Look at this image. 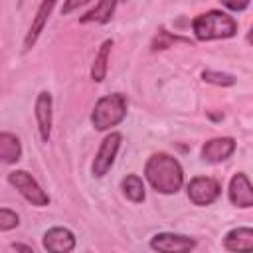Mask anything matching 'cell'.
<instances>
[{"instance_id":"1","label":"cell","mask_w":253,"mask_h":253,"mask_svg":"<svg viewBox=\"0 0 253 253\" xmlns=\"http://www.w3.org/2000/svg\"><path fill=\"white\" fill-rule=\"evenodd\" d=\"M144 176L158 194H166V196L176 194L184 184V170L180 162L166 152H154L146 160Z\"/></svg>"},{"instance_id":"2","label":"cell","mask_w":253,"mask_h":253,"mask_svg":"<svg viewBox=\"0 0 253 253\" xmlns=\"http://www.w3.org/2000/svg\"><path fill=\"white\" fill-rule=\"evenodd\" d=\"M192 32L200 42L225 40L237 34V22L221 10H210L192 20Z\"/></svg>"},{"instance_id":"3","label":"cell","mask_w":253,"mask_h":253,"mask_svg":"<svg viewBox=\"0 0 253 253\" xmlns=\"http://www.w3.org/2000/svg\"><path fill=\"white\" fill-rule=\"evenodd\" d=\"M126 117V97L123 93H111L103 95L91 113V125L95 130H109L111 126H117Z\"/></svg>"},{"instance_id":"4","label":"cell","mask_w":253,"mask_h":253,"mask_svg":"<svg viewBox=\"0 0 253 253\" xmlns=\"http://www.w3.org/2000/svg\"><path fill=\"white\" fill-rule=\"evenodd\" d=\"M8 184L16 188L24 200H28L36 208H43L49 204V196L43 192V188L38 184V180L28 170H14L8 174Z\"/></svg>"},{"instance_id":"5","label":"cell","mask_w":253,"mask_h":253,"mask_svg":"<svg viewBox=\"0 0 253 253\" xmlns=\"http://www.w3.org/2000/svg\"><path fill=\"white\" fill-rule=\"evenodd\" d=\"M121 142H123V134L121 132H109L103 140H101V146L93 158V164H91V174L95 178H103L115 164V158H117V152L121 148Z\"/></svg>"},{"instance_id":"6","label":"cell","mask_w":253,"mask_h":253,"mask_svg":"<svg viewBox=\"0 0 253 253\" xmlns=\"http://www.w3.org/2000/svg\"><path fill=\"white\" fill-rule=\"evenodd\" d=\"M221 196V184L210 176H196L188 184V198L194 206H210Z\"/></svg>"},{"instance_id":"7","label":"cell","mask_w":253,"mask_h":253,"mask_svg":"<svg viewBox=\"0 0 253 253\" xmlns=\"http://www.w3.org/2000/svg\"><path fill=\"white\" fill-rule=\"evenodd\" d=\"M196 247V239L182 235V233H170V231H162L152 235L150 239V249L160 251V253H184V251H192Z\"/></svg>"},{"instance_id":"8","label":"cell","mask_w":253,"mask_h":253,"mask_svg":"<svg viewBox=\"0 0 253 253\" xmlns=\"http://www.w3.org/2000/svg\"><path fill=\"white\" fill-rule=\"evenodd\" d=\"M53 101H51V93L47 91H40L34 103V115H36V123H38V130H40V138L43 142L49 140L51 134V123H53Z\"/></svg>"},{"instance_id":"9","label":"cell","mask_w":253,"mask_h":253,"mask_svg":"<svg viewBox=\"0 0 253 253\" xmlns=\"http://www.w3.org/2000/svg\"><path fill=\"white\" fill-rule=\"evenodd\" d=\"M227 196H229V202L235 208L247 210V208L253 206V186H251L247 174H243V172L233 174V178L229 180Z\"/></svg>"},{"instance_id":"10","label":"cell","mask_w":253,"mask_h":253,"mask_svg":"<svg viewBox=\"0 0 253 253\" xmlns=\"http://www.w3.org/2000/svg\"><path fill=\"white\" fill-rule=\"evenodd\" d=\"M55 2H57V0H42V4L38 6L36 16H34V20H32V24H30V30H28V34H26V38H24V51H30V49L36 45L38 38L42 36L43 28H45V24H47V20H49L53 8H55Z\"/></svg>"},{"instance_id":"11","label":"cell","mask_w":253,"mask_h":253,"mask_svg":"<svg viewBox=\"0 0 253 253\" xmlns=\"http://www.w3.org/2000/svg\"><path fill=\"white\" fill-rule=\"evenodd\" d=\"M235 152V140L231 136H217V138H210L204 146H202V158L210 164H217L227 160L231 154Z\"/></svg>"},{"instance_id":"12","label":"cell","mask_w":253,"mask_h":253,"mask_svg":"<svg viewBox=\"0 0 253 253\" xmlns=\"http://www.w3.org/2000/svg\"><path fill=\"white\" fill-rule=\"evenodd\" d=\"M75 235L67 227H51L43 233V249L51 253H69L75 249Z\"/></svg>"},{"instance_id":"13","label":"cell","mask_w":253,"mask_h":253,"mask_svg":"<svg viewBox=\"0 0 253 253\" xmlns=\"http://www.w3.org/2000/svg\"><path fill=\"white\" fill-rule=\"evenodd\" d=\"M22 158V142L12 132H0V164H16Z\"/></svg>"},{"instance_id":"14","label":"cell","mask_w":253,"mask_h":253,"mask_svg":"<svg viewBox=\"0 0 253 253\" xmlns=\"http://www.w3.org/2000/svg\"><path fill=\"white\" fill-rule=\"evenodd\" d=\"M253 247V229L251 227H235L225 233L223 249L227 251H243Z\"/></svg>"},{"instance_id":"15","label":"cell","mask_w":253,"mask_h":253,"mask_svg":"<svg viewBox=\"0 0 253 253\" xmlns=\"http://www.w3.org/2000/svg\"><path fill=\"white\" fill-rule=\"evenodd\" d=\"M117 2L119 0H99L95 4V8H91L89 12H85L79 18V22L81 24H91V22L107 24V22H111V18L115 14V8H117Z\"/></svg>"},{"instance_id":"16","label":"cell","mask_w":253,"mask_h":253,"mask_svg":"<svg viewBox=\"0 0 253 253\" xmlns=\"http://www.w3.org/2000/svg\"><path fill=\"white\" fill-rule=\"evenodd\" d=\"M111 47H113V40H105L93 59L91 65V79L95 83H103L107 77V69H109V55H111Z\"/></svg>"},{"instance_id":"17","label":"cell","mask_w":253,"mask_h":253,"mask_svg":"<svg viewBox=\"0 0 253 253\" xmlns=\"http://www.w3.org/2000/svg\"><path fill=\"white\" fill-rule=\"evenodd\" d=\"M121 190L126 196V200H130L132 204H142L146 198V190H144V182L140 176L136 174H126L121 182Z\"/></svg>"},{"instance_id":"18","label":"cell","mask_w":253,"mask_h":253,"mask_svg":"<svg viewBox=\"0 0 253 253\" xmlns=\"http://www.w3.org/2000/svg\"><path fill=\"white\" fill-rule=\"evenodd\" d=\"M202 79L206 83H211V85H217V87H231L235 85V77L229 75V73H219V71H202Z\"/></svg>"},{"instance_id":"19","label":"cell","mask_w":253,"mask_h":253,"mask_svg":"<svg viewBox=\"0 0 253 253\" xmlns=\"http://www.w3.org/2000/svg\"><path fill=\"white\" fill-rule=\"evenodd\" d=\"M172 42H188V40L178 38V36H172V34H170V32H166V30H160V32L154 36V40H152L150 47H152V51H156V49H166V47H170V43H172Z\"/></svg>"},{"instance_id":"20","label":"cell","mask_w":253,"mask_h":253,"mask_svg":"<svg viewBox=\"0 0 253 253\" xmlns=\"http://www.w3.org/2000/svg\"><path fill=\"white\" fill-rule=\"evenodd\" d=\"M20 225V215L10 208H0V231H10Z\"/></svg>"},{"instance_id":"21","label":"cell","mask_w":253,"mask_h":253,"mask_svg":"<svg viewBox=\"0 0 253 253\" xmlns=\"http://www.w3.org/2000/svg\"><path fill=\"white\" fill-rule=\"evenodd\" d=\"M227 10H231V12H243L247 6H249V2L251 0H219Z\"/></svg>"},{"instance_id":"22","label":"cell","mask_w":253,"mask_h":253,"mask_svg":"<svg viewBox=\"0 0 253 253\" xmlns=\"http://www.w3.org/2000/svg\"><path fill=\"white\" fill-rule=\"evenodd\" d=\"M87 2H91V0H65V2H63V6H61V16L71 14V12H73V10H77L79 6H85Z\"/></svg>"},{"instance_id":"23","label":"cell","mask_w":253,"mask_h":253,"mask_svg":"<svg viewBox=\"0 0 253 253\" xmlns=\"http://www.w3.org/2000/svg\"><path fill=\"white\" fill-rule=\"evenodd\" d=\"M10 247H12V249H16V251H28V253H34L32 245H24V243H12Z\"/></svg>"}]
</instances>
